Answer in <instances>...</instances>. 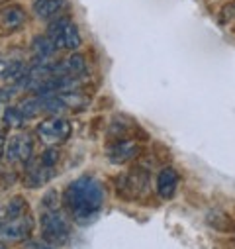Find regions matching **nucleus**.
<instances>
[{
    "label": "nucleus",
    "instance_id": "1",
    "mask_svg": "<svg viewBox=\"0 0 235 249\" xmlns=\"http://www.w3.org/2000/svg\"><path fill=\"white\" fill-rule=\"evenodd\" d=\"M65 204L79 226H88L98 220L104 208V186L98 178L84 175L73 180L65 189Z\"/></svg>",
    "mask_w": 235,
    "mask_h": 249
},
{
    "label": "nucleus",
    "instance_id": "2",
    "mask_svg": "<svg viewBox=\"0 0 235 249\" xmlns=\"http://www.w3.org/2000/svg\"><path fill=\"white\" fill-rule=\"evenodd\" d=\"M47 36L55 43L57 49H67L77 51L83 45V37L79 34V28L67 18V16H57L47 26Z\"/></svg>",
    "mask_w": 235,
    "mask_h": 249
},
{
    "label": "nucleus",
    "instance_id": "3",
    "mask_svg": "<svg viewBox=\"0 0 235 249\" xmlns=\"http://www.w3.org/2000/svg\"><path fill=\"white\" fill-rule=\"evenodd\" d=\"M41 233H43V239L51 245H63L69 241L71 237V228H69V222L67 218L59 212V210H45L41 220Z\"/></svg>",
    "mask_w": 235,
    "mask_h": 249
},
{
    "label": "nucleus",
    "instance_id": "4",
    "mask_svg": "<svg viewBox=\"0 0 235 249\" xmlns=\"http://www.w3.org/2000/svg\"><path fill=\"white\" fill-rule=\"evenodd\" d=\"M73 128L71 122L63 116H49L39 122L37 126V136L45 145H59L71 138Z\"/></svg>",
    "mask_w": 235,
    "mask_h": 249
},
{
    "label": "nucleus",
    "instance_id": "5",
    "mask_svg": "<svg viewBox=\"0 0 235 249\" xmlns=\"http://www.w3.org/2000/svg\"><path fill=\"white\" fill-rule=\"evenodd\" d=\"M34 230V220L30 216H20L0 226V241H20L26 239Z\"/></svg>",
    "mask_w": 235,
    "mask_h": 249
},
{
    "label": "nucleus",
    "instance_id": "6",
    "mask_svg": "<svg viewBox=\"0 0 235 249\" xmlns=\"http://www.w3.org/2000/svg\"><path fill=\"white\" fill-rule=\"evenodd\" d=\"M139 155V143L135 140H122V142H114L106 149V157L114 165H124Z\"/></svg>",
    "mask_w": 235,
    "mask_h": 249
},
{
    "label": "nucleus",
    "instance_id": "7",
    "mask_svg": "<svg viewBox=\"0 0 235 249\" xmlns=\"http://www.w3.org/2000/svg\"><path fill=\"white\" fill-rule=\"evenodd\" d=\"M179 189V173L172 167H165L157 177V195L161 198H172Z\"/></svg>",
    "mask_w": 235,
    "mask_h": 249
},
{
    "label": "nucleus",
    "instance_id": "8",
    "mask_svg": "<svg viewBox=\"0 0 235 249\" xmlns=\"http://www.w3.org/2000/svg\"><path fill=\"white\" fill-rule=\"evenodd\" d=\"M86 71V59L81 53H73L63 61L55 63V73L57 75H71V77H81Z\"/></svg>",
    "mask_w": 235,
    "mask_h": 249
},
{
    "label": "nucleus",
    "instance_id": "9",
    "mask_svg": "<svg viewBox=\"0 0 235 249\" xmlns=\"http://www.w3.org/2000/svg\"><path fill=\"white\" fill-rule=\"evenodd\" d=\"M28 65L24 61H6V59H0V81L16 85L26 73H28Z\"/></svg>",
    "mask_w": 235,
    "mask_h": 249
},
{
    "label": "nucleus",
    "instance_id": "10",
    "mask_svg": "<svg viewBox=\"0 0 235 249\" xmlns=\"http://www.w3.org/2000/svg\"><path fill=\"white\" fill-rule=\"evenodd\" d=\"M26 22V12L22 6H16V4H10V6H4L0 10V26L4 30L12 32V30H18L22 24Z\"/></svg>",
    "mask_w": 235,
    "mask_h": 249
},
{
    "label": "nucleus",
    "instance_id": "11",
    "mask_svg": "<svg viewBox=\"0 0 235 249\" xmlns=\"http://www.w3.org/2000/svg\"><path fill=\"white\" fill-rule=\"evenodd\" d=\"M57 47L55 43L49 39V36H37L34 37L32 41V55H34V61H51V57L55 55Z\"/></svg>",
    "mask_w": 235,
    "mask_h": 249
},
{
    "label": "nucleus",
    "instance_id": "12",
    "mask_svg": "<svg viewBox=\"0 0 235 249\" xmlns=\"http://www.w3.org/2000/svg\"><path fill=\"white\" fill-rule=\"evenodd\" d=\"M65 0H35L34 2V14L41 20L57 18L59 12L63 10Z\"/></svg>",
    "mask_w": 235,
    "mask_h": 249
},
{
    "label": "nucleus",
    "instance_id": "13",
    "mask_svg": "<svg viewBox=\"0 0 235 249\" xmlns=\"http://www.w3.org/2000/svg\"><path fill=\"white\" fill-rule=\"evenodd\" d=\"M53 175H55L53 169H47V167H43L41 163H37V167H34V169L28 171L26 182H28V186H32V189H37V186L45 184Z\"/></svg>",
    "mask_w": 235,
    "mask_h": 249
},
{
    "label": "nucleus",
    "instance_id": "14",
    "mask_svg": "<svg viewBox=\"0 0 235 249\" xmlns=\"http://www.w3.org/2000/svg\"><path fill=\"white\" fill-rule=\"evenodd\" d=\"M26 208H28V202H26V198H24V196H12V198L6 202V206H4L6 220H14V218L24 216Z\"/></svg>",
    "mask_w": 235,
    "mask_h": 249
},
{
    "label": "nucleus",
    "instance_id": "15",
    "mask_svg": "<svg viewBox=\"0 0 235 249\" xmlns=\"http://www.w3.org/2000/svg\"><path fill=\"white\" fill-rule=\"evenodd\" d=\"M20 112L24 114V118H35L39 112H43L41 108V102H39V96H34V98H26L24 102H20Z\"/></svg>",
    "mask_w": 235,
    "mask_h": 249
},
{
    "label": "nucleus",
    "instance_id": "16",
    "mask_svg": "<svg viewBox=\"0 0 235 249\" xmlns=\"http://www.w3.org/2000/svg\"><path fill=\"white\" fill-rule=\"evenodd\" d=\"M4 159L8 163H20V134L18 136H10L6 140V153Z\"/></svg>",
    "mask_w": 235,
    "mask_h": 249
},
{
    "label": "nucleus",
    "instance_id": "17",
    "mask_svg": "<svg viewBox=\"0 0 235 249\" xmlns=\"http://www.w3.org/2000/svg\"><path fill=\"white\" fill-rule=\"evenodd\" d=\"M34 157V142L28 134H20V163L28 165Z\"/></svg>",
    "mask_w": 235,
    "mask_h": 249
},
{
    "label": "nucleus",
    "instance_id": "18",
    "mask_svg": "<svg viewBox=\"0 0 235 249\" xmlns=\"http://www.w3.org/2000/svg\"><path fill=\"white\" fill-rule=\"evenodd\" d=\"M24 114L20 112V108H6L4 110V122L8 124L10 128H20L24 124Z\"/></svg>",
    "mask_w": 235,
    "mask_h": 249
},
{
    "label": "nucleus",
    "instance_id": "19",
    "mask_svg": "<svg viewBox=\"0 0 235 249\" xmlns=\"http://www.w3.org/2000/svg\"><path fill=\"white\" fill-rule=\"evenodd\" d=\"M59 157H61V153H59L55 147H49V149H45V151L41 153L39 163H41L43 167H47V169H53V167L59 163Z\"/></svg>",
    "mask_w": 235,
    "mask_h": 249
},
{
    "label": "nucleus",
    "instance_id": "20",
    "mask_svg": "<svg viewBox=\"0 0 235 249\" xmlns=\"http://www.w3.org/2000/svg\"><path fill=\"white\" fill-rule=\"evenodd\" d=\"M41 204L45 206V210H59V195H57V191H49L43 196Z\"/></svg>",
    "mask_w": 235,
    "mask_h": 249
},
{
    "label": "nucleus",
    "instance_id": "21",
    "mask_svg": "<svg viewBox=\"0 0 235 249\" xmlns=\"http://www.w3.org/2000/svg\"><path fill=\"white\" fill-rule=\"evenodd\" d=\"M22 249H55V247H53L51 243H47L45 239H43V241H37V239H34V241H26Z\"/></svg>",
    "mask_w": 235,
    "mask_h": 249
},
{
    "label": "nucleus",
    "instance_id": "22",
    "mask_svg": "<svg viewBox=\"0 0 235 249\" xmlns=\"http://www.w3.org/2000/svg\"><path fill=\"white\" fill-rule=\"evenodd\" d=\"M4 153H6V136L0 132V163L4 161Z\"/></svg>",
    "mask_w": 235,
    "mask_h": 249
},
{
    "label": "nucleus",
    "instance_id": "23",
    "mask_svg": "<svg viewBox=\"0 0 235 249\" xmlns=\"http://www.w3.org/2000/svg\"><path fill=\"white\" fill-rule=\"evenodd\" d=\"M4 218H6V214H4V208H0V226L4 224Z\"/></svg>",
    "mask_w": 235,
    "mask_h": 249
},
{
    "label": "nucleus",
    "instance_id": "24",
    "mask_svg": "<svg viewBox=\"0 0 235 249\" xmlns=\"http://www.w3.org/2000/svg\"><path fill=\"white\" fill-rule=\"evenodd\" d=\"M0 249H8V245H6L4 241H0Z\"/></svg>",
    "mask_w": 235,
    "mask_h": 249
}]
</instances>
